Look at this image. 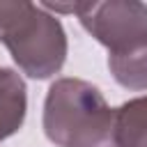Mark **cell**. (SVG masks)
Wrapping results in <instances>:
<instances>
[{"label":"cell","instance_id":"cell-5","mask_svg":"<svg viewBox=\"0 0 147 147\" xmlns=\"http://www.w3.org/2000/svg\"><path fill=\"white\" fill-rule=\"evenodd\" d=\"M115 142L117 147H147V94L115 108Z\"/></svg>","mask_w":147,"mask_h":147},{"label":"cell","instance_id":"cell-2","mask_svg":"<svg viewBox=\"0 0 147 147\" xmlns=\"http://www.w3.org/2000/svg\"><path fill=\"white\" fill-rule=\"evenodd\" d=\"M0 41L16 67L37 80L55 76L69 48L60 18L28 0H0Z\"/></svg>","mask_w":147,"mask_h":147},{"label":"cell","instance_id":"cell-4","mask_svg":"<svg viewBox=\"0 0 147 147\" xmlns=\"http://www.w3.org/2000/svg\"><path fill=\"white\" fill-rule=\"evenodd\" d=\"M28 90L23 78L7 67H0V142L11 138L25 122Z\"/></svg>","mask_w":147,"mask_h":147},{"label":"cell","instance_id":"cell-1","mask_svg":"<svg viewBox=\"0 0 147 147\" xmlns=\"http://www.w3.org/2000/svg\"><path fill=\"white\" fill-rule=\"evenodd\" d=\"M41 122L57 147H117L115 108L87 80L57 78L46 92Z\"/></svg>","mask_w":147,"mask_h":147},{"label":"cell","instance_id":"cell-3","mask_svg":"<svg viewBox=\"0 0 147 147\" xmlns=\"http://www.w3.org/2000/svg\"><path fill=\"white\" fill-rule=\"evenodd\" d=\"M46 11L76 14L80 25L108 48V64L126 62L147 53V5L138 0L41 5Z\"/></svg>","mask_w":147,"mask_h":147}]
</instances>
